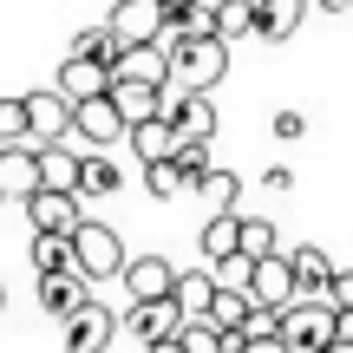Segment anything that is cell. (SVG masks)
<instances>
[{"instance_id": "cell-28", "label": "cell", "mask_w": 353, "mask_h": 353, "mask_svg": "<svg viewBox=\"0 0 353 353\" xmlns=\"http://www.w3.org/2000/svg\"><path fill=\"white\" fill-rule=\"evenodd\" d=\"M249 262H262V255H275L281 249V236H275V223L268 216H242V242H236Z\"/></svg>"}, {"instance_id": "cell-19", "label": "cell", "mask_w": 353, "mask_h": 353, "mask_svg": "<svg viewBox=\"0 0 353 353\" xmlns=\"http://www.w3.org/2000/svg\"><path fill=\"white\" fill-rule=\"evenodd\" d=\"M112 105L125 125H144V118L164 112V85H144V79H112Z\"/></svg>"}, {"instance_id": "cell-45", "label": "cell", "mask_w": 353, "mask_h": 353, "mask_svg": "<svg viewBox=\"0 0 353 353\" xmlns=\"http://www.w3.org/2000/svg\"><path fill=\"white\" fill-rule=\"evenodd\" d=\"M0 307H7V288H0Z\"/></svg>"}, {"instance_id": "cell-41", "label": "cell", "mask_w": 353, "mask_h": 353, "mask_svg": "<svg viewBox=\"0 0 353 353\" xmlns=\"http://www.w3.org/2000/svg\"><path fill=\"white\" fill-rule=\"evenodd\" d=\"M321 353H353V341H327V347H321Z\"/></svg>"}, {"instance_id": "cell-33", "label": "cell", "mask_w": 353, "mask_h": 353, "mask_svg": "<svg viewBox=\"0 0 353 353\" xmlns=\"http://www.w3.org/2000/svg\"><path fill=\"white\" fill-rule=\"evenodd\" d=\"M176 347H183V353H216V347H223V327H216V321H183V334H176Z\"/></svg>"}, {"instance_id": "cell-46", "label": "cell", "mask_w": 353, "mask_h": 353, "mask_svg": "<svg viewBox=\"0 0 353 353\" xmlns=\"http://www.w3.org/2000/svg\"><path fill=\"white\" fill-rule=\"evenodd\" d=\"M210 7H216V0H210Z\"/></svg>"}, {"instance_id": "cell-29", "label": "cell", "mask_w": 353, "mask_h": 353, "mask_svg": "<svg viewBox=\"0 0 353 353\" xmlns=\"http://www.w3.org/2000/svg\"><path fill=\"white\" fill-rule=\"evenodd\" d=\"M196 196L210 203V210H236V196H242V176H236V170H216V164H210V176L196 183Z\"/></svg>"}, {"instance_id": "cell-38", "label": "cell", "mask_w": 353, "mask_h": 353, "mask_svg": "<svg viewBox=\"0 0 353 353\" xmlns=\"http://www.w3.org/2000/svg\"><path fill=\"white\" fill-rule=\"evenodd\" d=\"M334 341H353V307H341V314H334Z\"/></svg>"}, {"instance_id": "cell-44", "label": "cell", "mask_w": 353, "mask_h": 353, "mask_svg": "<svg viewBox=\"0 0 353 353\" xmlns=\"http://www.w3.org/2000/svg\"><path fill=\"white\" fill-rule=\"evenodd\" d=\"M0 210H7V190H0Z\"/></svg>"}, {"instance_id": "cell-20", "label": "cell", "mask_w": 353, "mask_h": 353, "mask_svg": "<svg viewBox=\"0 0 353 353\" xmlns=\"http://www.w3.org/2000/svg\"><path fill=\"white\" fill-rule=\"evenodd\" d=\"M307 20V0H255V39H294Z\"/></svg>"}, {"instance_id": "cell-32", "label": "cell", "mask_w": 353, "mask_h": 353, "mask_svg": "<svg viewBox=\"0 0 353 353\" xmlns=\"http://www.w3.org/2000/svg\"><path fill=\"white\" fill-rule=\"evenodd\" d=\"M242 341H249V347L281 341V307H249V321H242Z\"/></svg>"}, {"instance_id": "cell-2", "label": "cell", "mask_w": 353, "mask_h": 353, "mask_svg": "<svg viewBox=\"0 0 353 353\" xmlns=\"http://www.w3.org/2000/svg\"><path fill=\"white\" fill-rule=\"evenodd\" d=\"M125 262H131V249H125V236H118L112 223H79L72 229V268L92 281V288H105V281H118L125 275Z\"/></svg>"}, {"instance_id": "cell-21", "label": "cell", "mask_w": 353, "mask_h": 353, "mask_svg": "<svg viewBox=\"0 0 353 353\" xmlns=\"http://www.w3.org/2000/svg\"><path fill=\"white\" fill-rule=\"evenodd\" d=\"M39 151V183L46 190H79V164H85V151H72V144H33Z\"/></svg>"}, {"instance_id": "cell-31", "label": "cell", "mask_w": 353, "mask_h": 353, "mask_svg": "<svg viewBox=\"0 0 353 353\" xmlns=\"http://www.w3.org/2000/svg\"><path fill=\"white\" fill-rule=\"evenodd\" d=\"M176 170H183V183L196 190L203 176H210V138H183L176 144Z\"/></svg>"}, {"instance_id": "cell-39", "label": "cell", "mask_w": 353, "mask_h": 353, "mask_svg": "<svg viewBox=\"0 0 353 353\" xmlns=\"http://www.w3.org/2000/svg\"><path fill=\"white\" fill-rule=\"evenodd\" d=\"M321 13H353V0H321Z\"/></svg>"}, {"instance_id": "cell-27", "label": "cell", "mask_w": 353, "mask_h": 353, "mask_svg": "<svg viewBox=\"0 0 353 353\" xmlns=\"http://www.w3.org/2000/svg\"><path fill=\"white\" fill-rule=\"evenodd\" d=\"M216 33L223 39H255V0H216Z\"/></svg>"}, {"instance_id": "cell-6", "label": "cell", "mask_w": 353, "mask_h": 353, "mask_svg": "<svg viewBox=\"0 0 353 353\" xmlns=\"http://www.w3.org/2000/svg\"><path fill=\"white\" fill-rule=\"evenodd\" d=\"M249 301L255 307H288L294 294H301V281H294V262H288V249H275V255H262V262H249Z\"/></svg>"}, {"instance_id": "cell-7", "label": "cell", "mask_w": 353, "mask_h": 353, "mask_svg": "<svg viewBox=\"0 0 353 353\" xmlns=\"http://www.w3.org/2000/svg\"><path fill=\"white\" fill-rule=\"evenodd\" d=\"M65 131H72V99L59 85L26 92V144H59Z\"/></svg>"}, {"instance_id": "cell-11", "label": "cell", "mask_w": 353, "mask_h": 353, "mask_svg": "<svg viewBox=\"0 0 353 353\" xmlns=\"http://www.w3.org/2000/svg\"><path fill=\"white\" fill-rule=\"evenodd\" d=\"M118 288H125V301H164L176 288V262L170 255H131L125 275H118Z\"/></svg>"}, {"instance_id": "cell-5", "label": "cell", "mask_w": 353, "mask_h": 353, "mask_svg": "<svg viewBox=\"0 0 353 353\" xmlns=\"http://www.w3.org/2000/svg\"><path fill=\"white\" fill-rule=\"evenodd\" d=\"M281 341L288 347H327L334 341V307L321 301V294H294V301L281 307Z\"/></svg>"}, {"instance_id": "cell-36", "label": "cell", "mask_w": 353, "mask_h": 353, "mask_svg": "<svg viewBox=\"0 0 353 353\" xmlns=\"http://www.w3.org/2000/svg\"><path fill=\"white\" fill-rule=\"evenodd\" d=\"M268 131H275V138H307V118L301 112H275V118H268Z\"/></svg>"}, {"instance_id": "cell-13", "label": "cell", "mask_w": 353, "mask_h": 353, "mask_svg": "<svg viewBox=\"0 0 353 353\" xmlns=\"http://www.w3.org/2000/svg\"><path fill=\"white\" fill-rule=\"evenodd\" d=\"M52 85H59L72 105H85V99H99V92H112V65H105V59H79V52H65Z\"/></svg>"}, {"instance_id": "cell-30", "label": "cell", "mask_w": 353, "mask_h": 353, "mask_svg": "<svg viewBox=\"0 0 353 353\" xmlns=\"http://www.w3.org/2000/svg\"><path fill=\"white\" fill-rule=\"evenodd\" d=\"M144 190H151L157 203H170V196H183V170H176V157H157V164H144Z\"/></svg>"}, {"instance_id": "cell-18", "label": "cell", "mask_w": 353, "mask_h": 353, "mask_svg": "<svg viewBox=\"0 0 353 353\" xmlns=\"http://www.w3.org/2000/svg\"><path fill=\"white\" fill-rule=\"evenodd\" d=\"M125 144L138 151V164H157V157H176V144H183V131H176L170 118L157 112V118H144V125H131V131H125Z\"/></svg>"}, {"instance_id": "cell-4", "label": "cell", "mask_w": 353, "mask_h": 353, "mask_svg": "<svg viewBox=\"0 0 353 353\" xmlns=\"http://www.w3.org/2000/svg\"><path fill=\"white\" fill-rule=\"evenodd\" d=\"M118 327H125V314H112V301L92 294L85 307H72V314L59 321V341H65V353H105Z\"/></svg>"}, {"instance_id": "cell-16", "label": "cell", "mask_w": 353, "mask_h": 353, "mask_svg": "<svg viewBox=\"0 0 353 353\" xmlns=\"http://www.w3.org/2000/svg\"><path fill=\"white\" fill-rule=\"evenodd\" d=\"M236 242H242V210H210V223L196 229V249H203V262H210V268H223L229 255H242Z\"/></svg>"}, {"instance_id": "cell-26", "label": "cell", "mask_w": 353, "mask_h": 353, "mask_svg": "<svg viewBox=\"0 0 353 353\" xmlns=\"http://www.w3.org/2000/svg\"><path fill=\"white\" fill-rule=\"evenodd\" d=\"M26 255H33V275H59V268H72V236H46V229H33Z\"/></svg>"}, {"instance_id": "cell-24", "label": "cell", "mask_w": 353, "mask_h": 353, "mask_svg": "<svg viewBox=\"0 0 353 353\" xmlns=\"http://www.w3.org/2000/svg\"><path fill=\"white\" fill-rule=\"evenodd\" d=\"M288 262H294V281H301V294H321V288H327V275H334V255L321 249V242H301V249H288Z\"/></svg>"}, {"instance_id": "cell-14", "label": "cell", "mask_w": 353, "mask_h": 353, "mask_svg": "<svg viewBox=\"0 0 353 353\" xmlns=\"http://www.w3.org/2000/svg\"><path fill=\"white\" fill-rule=\"evenodd\" d=\"M112 79H144V85H170V39H144V46H125L112 65Z\"/></svg>"}, {"instance_id": "cell-1", "label": "cell", "mask_w": 353, "mask_h": 353, "mask_svg": "<svg viewBox=\"0 0 353 353\" xmlns=\"http://www.w3.org/2000/svg\"><path fill=\"white\" fill-rule=\"evenodd\" d=\"M223 79H229V39H223V33L170 39V85H183V92H216Z\"/></svg>"}, {"instance_id": "cell-25", "label": "cell", "mask_w": 353, "mask_h": 353, "mask_svg": "<svg viewBox=\"0 0 353 353\" xmlns=\"http://www.w3.org/2000/svg\"><path fill=\"white\" fill-rule=\"evenodd\" d=\"M249 288H229V281H216V301H210V314L203 321H216L223 334H242V321H249Z\"/></svg>"}, {"instance_id": "cell-22", "label": "cell", "mask_w": 353, "mask_h": 353, "mask_svg": "<svg viewBox=\"0 0 353 353\" xmlns=\"http://www.w3.org/2000/svg\"><path fill=\"white\" fill-rule=\"evenodd\" d=\"M118 190H125L118 157H112V151H85V164H79V203H92V196H118Z\"/></svg>"}, {"instance_id": "cell-43", "label": "cell", "mask_w": 353, "mask_h": 353, "mask_svg": "<svg viewBox=\"0 0 353 353\" xmlns=\"http://www.w3.org/2000/svg\"><path fill=\"white\" fill-rule=\"evenodd\" d=\"M294 353H321V347H294Z\"/></svg>"}, {"instance_id": "cell-35", "label": "cell", "mask_w": 353, "mask_h": 353, "mask_svg": "<svg viewBox=\"0 0 353 353\" xmlns=\"http://www.w3.org/2000/svg\"><path fill=\"white\" fill-rule=\"evenodd\" d=\"M321 301H327L334 314H341V307H353V268H334L327 288H321Z\"/></svg>"}, {"instance_id": "cell-42", "label": "cell", "mask_w": 353, "mask_h": 353, "mask_svg": "<svg viewBox=\"0 0 353 353\" xmlns=\"http://www.w3.org/2000/svg\"><path fill=\"white\" fill-rule=\"evenodd\" d=\"M176 7H190V0H164V13H176Z\"/></svg>"}, {"instance_id": "cell-17", "label": "cell", "mask_w": 353, "mask_h": 353, "mask_svg": "<svg viewBox=\"0 0 353 353\" xmlns=\"http://www.w3.org/2000/svg\"><path fill=\"white\" fill-rule=\"evenodd\" d=\"M92 301V281L79 275V268H59V275H39V307H46L52 321H65L72 307Z\"/></svg>"}, {"instance_id": "cell-15", "label": "cell", "mask_w": 353, "mask_h": 353, "mask_svg": "<svg viewBox=\"0 0 353 353\" xmlns=\"http://www.w3.org/2000/svg\"><path fill=\"white\" fill-rule=\"evenodd\" d=\"M0 190H7V203H26L39 183V151L33 144H0Z\"/></svg>"}, {"instance_id": "cell-23", "label": "cell", "mask_w": 353, "mask_h": 353, "mask_svg": "<svg viewBox=\"0 0 353 353\" xmlns=\"http://www.w3.org/2000/svg\"><path fill=\"white\" fill-rule=\"evenodd\" d=\"M170 301L183 307L190 321H196V314H210V301H216V268H210V262H203V268H176Z\"/></svg>"}, {"instance_id": "cell-10", "label": "cell", "mask_w": 353, "mask_h": 353, "mask_svg": "<svg viewBox=\"0 0 353 353\" xmlns=\"http://www.w3.org/2000/svg\"><path fill=\"white\" fill-rule=\"evenodd\" d=\"M164 0H112V39L118 46H144V39H164Z\"/></svg>"}, {"instance_id": "cell-8", "label": "cell", "mask_w": 353, "mask_h": 353, "mask_svg": "<svg viewBox=\"0 0 353 353\" xmlns=\"http://www.w3.org/2000/svg\"><path fill=\"white\" fill-rule=\"evenodd\" d=\"M183 321H190V314L170 301V294H164V301H131V307H125V334H131L138 347L176 341V334H183Z\"/></svg>"}, {"instance_id": "cell-37", "label": "cell", "mask_w": 353, "mask_h": 353, "mask_svg": "<svg viewBox=\"0 0 353 353\" xmlns=\"http://www.w3.org/2000/svg\"><path fill=\"white\" fill-rule=\"evenodd\" d=\"M262 190H275V196H281V190H294V170H288V164H275V170H262Z\"/></svg>"}, {"instance_id": "cell-3", "label": "cell", "mask_w": 353, "mask_h": 353, "mask_svg": "<svg viewBox=\"0 0 353 353\" xmlns=\"http://www.w3.org/2000/svg\"><path fill=\"white\" fill-rule=\"evenodd\" d=\"M125 118H118V105H112V92H99V99H85V105H72V131H65V144L72 151H112V144H125Z\"/></svg>"}, {"instance_id": "cell-12", "label": "cell", "mask_w": 353, "mask_h": 353, "mask_svg": "<svg viewBox=\"0 0 353 353\" xmlns=\"http://www.w3.org/2000/svg\"><path fill=\"white\" fill-rule=\"evenodd\" d=\"M164 118L183 138H216V92H183V85H164Z\"/></svg>"}, {"instance_id": "cell-34", "label": "cell", "mask_w": 353, "mask_h": 353, "mask_svg": "<svg viewBox=\"0 0 353 353\" xmlns=\"http://www.w3.org/2000/svg\"><path fill=\"white\" fill-rule=\"evenodd\" d=\"M0 144H26V92L0 99Z\"/></svg>"}, {"instance_id": "cell-9", "label": "cell", "mask_w": 353, "mask_h": 353, "mask_svg": "<svg viewBox=\"0 0 353 353\" xmlns=\"http://www.w3.org/2000/svg\"><path fill=\"white\" fill-rule=\"evenodd\" d=\"M20 210H26V223L46 229V236H72V229L85 223V203H79V190H33Z\"/></svg>"}, {"instance_id": "cell-40", "label": "cell", "mask_w": 353, "mask_h": 353, "mask_svg": "<svg viewBox=\"0 0 353 353\" xmlns=\"http://www.w3.org/2000/svg\"><path fill=\"white\" fill-rule=\"evenodd\" d=\"M144 353H183V347H176V341H157V347H144Z\"/></svg>"}]
</instances>
